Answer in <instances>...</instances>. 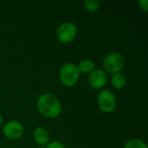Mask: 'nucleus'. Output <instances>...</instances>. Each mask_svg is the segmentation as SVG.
<instances>
[{
	"label": "nucleus",
	"instance_id": "f257e3e1",
	"mask_svg": "<svg viewBox=\"0 0 148 148\" xmlns=\"http://www.w3.org/2000/svg\"><path fill=\"white\" fill-rule=\"evenodd\" d=\"M36 107L41 114L47 118H56L62 112L60 101L51 94H43L38 97Z\"/></svg>",
	"mask_w": 148,
	"mask_h": 148
},
{
	"label": "nucleus",
	"instance_id": "f03ea898",
	"mask_svg": "<svg viewBox=\"0 0 148 148\" xmlns=\"http://www.w3.org/2000/svg\"><path fill=\"white\" fill-rule=\"evenodd\" d=\"M59 77L63 85L67 87H73L79 81L80 72L75 64L69 62L62 65L60 69Z\"/></svg>",
	"mask_w": 148,
	"mask_h": 148
},
{
	"label": "nucleus",
	"instance_id": "7ed1b4c3",
	"mask_svg": "<svg viewBox=\"0 0 148 148\" xmlns=\"http://www.w3.org/2000/svg\"><path fill=\"white\" fill-rule=\"evenodd\" d=\"M103 67L109 74L120 73L125 67V58L119 52H111L104 57Z\"/></svg>",
	"mask_w": 148,
	"mask_h": 148
},
{
	"label": "nucleus",
	"instance_id": "20e7f679",
	"mask_svg": "<svg viewBox=\"0 0 148 148\" xmlns=\"http://www.w3.org/2000/svg\"><path fill=\"white\" fill-rule=\"evenodd\" d=\"M97 103L99 108L104 113H112L116 107V98L114 94L109 89L101 90L98 95Z\"/></svg>",
	"mask_w": 148,
	"mask_h": 148
},
{
	"label": "nucleus",
	"instance_id": "39448f33",
	"mask_svg": "<svg viewBox=\"0 0 148 148\" xmlns=\"http://www.w3.org/2000/svg\"><path fill=\"white\" fill-rule=\"evenodd\" d=\"M77 33L75 25L70 22L62 23L56 30V38L62 43H69L72 42Z\"/></svg>",
	"mask_w": 148,
	"mask_h": 148
},
{
	"label": "nucleus",
	"instance_id": "423d86ee",
	"mask_svg": "<svg viewBox=\"0 0 148 148\" xmlns=\"http://www.w3.org/2000/svg\"><path fill=\"white\" fill-rule=\"evenodd\" d=\"M3 133L9 140H17L23 134V127L19 121H10L3 126Z\"/></svg>",
	"mask_w": 148,
	"mask_h": 148
},
{
	"label": "nucleus",
	"instance_id": "0eeeda50",
	"mask_svg": "<svg viewBox=\"0 0 148 148\" xmlns=\"http://www.w3.org/2000/svg\"><path fill=\"white\" fill-rule=\"evenodd\" d=\"M108 82V76L105 71L101 69L93 70L88 76V82L90 86L95 89L103 88Z\"/></svg>",
	"mask_w": 148,
	"mask_h": 148
},
{
	"label": "nucleus",
	"instance_id": "6e6552de",
	"mask_svg": "<svg viewBox=\"0 0 148 148\" xmlns=\"http://www.w3.org/2000/svg\"><path fill=\"white\" fill-rule=\"evenodd\" d=\"M34 139L35 141L41 147H46L49 144V134L48 130L42 127H36L34 131Z\"/></svg>",
	"mask_w": 148,
	"mask_h": 148
},
{
	"label": "nucleus",
	"instance_id": "1a4fd4ad",
	"mask_svg": "<svg viewBox=\"0 0 148 148\" xmlns=\"http://www.w3.org/2000/svg\"><path fill=\"white\" fill-rule=\"evenodd\" d=\"M127 78L126 76L121 74V73H117L113 75L112 78H111V83L112 86L116 88V89H122L126 87L127 85Z\"/></svg>",
	"mask_w": 148,
	"mask_h": 148
},
{
	"label": "nucleus",
	"instance_id": "9d476101",
	"mask_svg": "<svg viewBox=\"0 0 148 148\" xmlns=\"http://www.w3.org/2000/svg\"><path fill=\"white\" fill-rule=\"evenodd\" d=\"M77 69L79 72H82L84 74L91 73L93 70H95V62L89 59L82 60L77 65Z\"/></svg>",
	"mask_w": 148,
	"mask_h": 148
},
{
	"label": "nucleus",
	"instance_id": "9b49d317",
	"mask_svg": "<svg viewBox=\"0 0 148 148\" xmlns=\"http://www.w3.org/2000/svg\"><path fill=\"white\" fill-rule=\"evenodd\" d=\"M124 148H147V146L144 141L139 139H132L126 143Z\"/></svg>",
	"mask_w": 148,
	"mask_h": 148
},
{
	"label": "nucleus",
	"instance_id": "f8f14e48",
	"mask_svg": "<svg viewBox=\"0 0 148 148\" xmlns=\"http://www.w3.org/2000/svg\"><path fill=\"white\" fill-rule=\"evenodd\" d=\"M84 6L88 10L95 12L100 8V2L97 0H87L84 2Z\"/></svg>",
	"mask_w": 148,
	"mask_h": 148
},
{
	"label": "nucleus",
	"instance_id": "ddd939ff",
	"mask_svg": "<svg viewBox=\"0 0 148 148\" xmlns=\"http://www.w3.org/2000/svg\"><path fill=\"white\" fill-rule=\"evenodd\" d=\"M45 148H65V146L60 141H52L49 143Z\"/></svg>",
	"mask_w": 148,
	"mask_h": 148
},
{
	"label": "nucleus",
	"instance_id": "4468645a",
	"mask_svg": "<svg viewBox=\"0 0 148 148\" xmlns=\"http://www.w3.org/2000/svg\"><path fill=\"white\" fill-rule=\"evenodd\" d=\"M139 5L140 9H142L144 11L148 10V1L147 0H140L139 1Z\"/></svg>",
	"mask_w": 148,
	"mask_h": 148
},
{
	"label": "nucleus",
	"instance_id": "2eb2a0df",
	"mask_svg": "<svg viewBox=\"0 0 148 148\" xmlns=\"http://www.w3.org/2000/svg\"><path fill=\"white\" fill-rule=\"evenodd\" d=\"M2 123H3V116H2V114H0V126L2 125Z\"/></svg>",
	"mask_w": 148,
	"mask_h": 148
},
{
	"label": "nucleus",
	"instance_id": "dca6fc26",
	"mask_svg": "<svg viewBox=\"0 0 148 148\" xmlns=\"http://www.w3.org/2000/svg\"><path fill=\"white\" fill-rule=\"evenodd\" d=\"M37 148H45V147H41V146H39Z\"/></svg>",
	"mask_w": 148,
	"mask_h": 148
}]
</instances>
